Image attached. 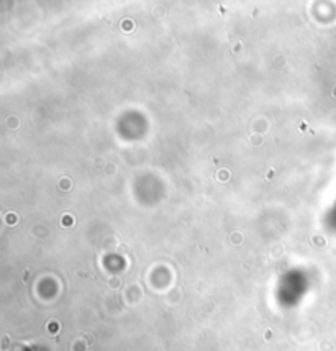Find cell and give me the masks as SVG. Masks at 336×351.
I'll list each match as a JSON object with an SVG mask.
<instances>
[{
	"mask_svg": "<svg viewBox=\"0 0 336 351\" xmlns=\"http://www.w3.org/2000/svg\"><path fill=\"white\" fill-rule=\"evenodd\" d=\"M17 222H18V215H17V213H8V215H7V223H8V225H12V223L15 225Z\"/></svg>",
	"mask_w": 336,
	"mask_h": 351,
	"instance_id": "cell-2",
	"label": "cell"
},
{
	"mask_svg": "<svg viewBox=\"0 0 336 351\" xmlns=\"http://www.w3.org/2000/svg\"><path fill=\"white\" fill-rule=\"evenodd\" d=\"M228 177H230V172L228 171H220L218 172V181H221V182H226Z\"/></svg>",
	"mask_w": 336,
	"mask_h": 351,
	"instance_id": "cell-3",
	"label": "cell"
},
{
	"mask_svg": "<svg viewBox=\"0 0 336 351\" xmlns=\"http://www.w3.org/2000/svg\"><path fill=\"white\" fill-rule=\"evenodd\" d=\"M72 223H74V217L71 215V213L63 215V220H61V225H63V226H71Z\"/></svg>",
	"mask_w": 336,
	"mask_h": 351,
	"instance_id": "cell-1",
	"label": "cell"
},
{
	"mask_svg": "<svg viewBox=\"0 0 336 351\" xmlns=\"http://www.w3.org/2000/svg\"><path fill=\"white\" fill-rule=\"evenodd\" d=\"M64 184H66L67 189L71 187V182H69V179H67V177H63V181H61V187H63V189H64Z\"/></svg>",
	"mask_w": 336,
	"mask_h": 351,
	"instance_id": "cell-4",
	"label": "cell"
}]
</instances>
